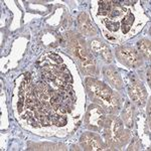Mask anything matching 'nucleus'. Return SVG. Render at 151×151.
Wrapping results in <instances>:
<instances>
[{
	"label": "nucleus",
	"mask_w": 151,
	"mask_h": 151,
	"mask_svg": "<svg viewBox=\"0 0 151 151\" xmlns=\"http://www.w3.org/2000/svg\"><path fill=\"white\" fill-rule=\"evenodd\" d=\"M87 87L94 98L109 113L116 111L119 107V98L110 90V88L95 79H87Z\"/></svg>",
	"instance_id": "obj_1"
},
{
	"label": "nucleus",
	"mask_w": 151,
	"mask_h": 151,
	"mask_svg": "<svg viewBox=\"0 0 151 151\" xmlns=\"http://www.w3.org/2000/svg\"><path fill=\"white\" fill-rule=\"evenodd\" d=\"M70 48L74 55L77 58H79V62L81 64L82 70L86 74L93 75L95 73V62L93 60V57L88 50L85 48L80 40L73 37L69 41Z\"/></svg>",
	"instance_id": "obj_2"
},
{
	"label": "nucleus",
	"mask_w": 151,
	"mask_h": 151,
	"mask_svg": "<svg viewBox=\"0 0 151 151\" xmlns=\"http://www.w3.org/2000/svg\"><path fill=\"white\" fill-rule=\"evenodd\" d=\"M105 136L110 145H115L120 141L121 134L123 132L122 121L117 117L106 118L104 124Z\"/></svg>",
	"instance_id": "obj_3"
},
{
	"label": "nucleus",
	"mask_w": 151,
	"mask_h": 151,
	"mask_svg": "<svg viewBox=\"0 0 151 151\" xmlns=\"http://www.w3.org/2000/svg\"><path fill=\"white\" fill-rule=\"evenodd\" d=\"M106 114L105 111L100 106L93 105L90 106L86 114V122L87 126L94 131L100 130L104 127L105 121H106Z\"/></svg>",
	"instance_id": "obj_4"
},
{
	"label": "nucleus",
	"mask_w": 151,
	"mask_h": 151,
	"mask_svg": "<svg viewBox=\"0 0 151 151\" xmlns=\"http://www.w3.org/2000/svg\"><path fill=\"white\" fill-rule=\"evenodd\" d=\"M117 55L119 60L130 68H138L142 64L140 55L134 48L129 47H121L117 50Z\"/></svg>",
	"instance_id": "obj_5"
},
{
	"label": "nucleus",
	"mask_w": 151,
	"mask_h": 151,
	"mask_svg": "<svg viewBox=\"0 0 151 151\" xmlns=\"http://www.w3.org/2000/svg\"><path fill=\"white\" fill-rule=\"evenodd\" d=\"M129 94L134 102H136L139 105H144L146 102V91L142 84L135 79L134 77H131V84L129 86Z\"/></svg>",
	"instance_id": "obj_6"
},
{
	"label": "nucleus",
	"mask_w": 151,
	"mask_h": 151,
	"mask_svg": "<svg viewBox=\"0 0 151 151\" xmlns=\"http://www.w3.org/2000/svg\"><path fill=\"white\" fill-rule=\"evenodd\" d=\"M91 47L95 52L100 53V55L104 58V60H106V62L110 63L112 60V53L110 52V48L107 47L104 42L95 40L91 42Z\"/></svg>",
	"instance_id": "obj_7"
},
{
	"label": "nucleus",
	"mask_w": 151,
	"mask_h": 151,
	"mask_svg": "<svg viewBox=\"0 0 151 151\" xmlns=\"http://www.w3.org/2000/svg\"><path fill=\"white\" fill-rule=\"evenodd\" d=\"M82 144L87 150H101V143L98 137L93 134H85L82 137Z\"/></svg>",
	"instance_id": "obj_8"
},
{
	"label": "nucleus",
	"mask_w": 151,
	"mask_h": 151,
	"mask_svg": "<svg viewBox=\"0 0 151 151\" xmlns=\"http://www.w3.org/2000/svg\"><path fill=\"white\" fill-rule=\"evenodd\" d=\"M78 19H79L80 28H81V30L85 33V35H95V33H96L95 27L93 26V24L91 23V21H90V19L86 13L80 14V16Z\"/></svg>",
	"instance_id": "obj_9"
},
{
	"label": "nucleus",
	"mask_w": 151,
	"mask_h": 151,
	"mask_svg": "<svg viewBox=\"0 0 151 151\" xmlns=\"http://www.w3.org/2000/svg\"><path fill=\"white\" fill-rule=\"evenodd\" d=\"M105 74H106V77H107V79H108V81L115 88L121 89V88L123 87V82H122V80H121L120 76H119L118 73H117L112 67L105 70Z\"/></svg>",
	"instance_id": "obj_10"
},
{
	"label": "nucleus",
	"mask_w": 151,
	"mask_h": 151,
	"mask_svg": "<svg viewBox=\"0 0 151 151\" xmlns=\"http://www.w3.org/2000/svg\"><path fill=\"white\" fill-rule=\"evenodd\" d=\"M48 116L50 117L52 123L55 124V125L63 127V126H65L67 124V117L64 114H58L55 110H52L50 112V114H48Z\"/></svg>",
	"instance_id": "obj_11"
},
{
	"label": "nucleus",
	"mask_w": 151,
	"mask_h": 151,
	"mask_svg": "<svg viewBox=\"0 0 151 151\" xmlns=\"http://www.w3.org/2000/svg\"><path fill=\"white\" fill-rule=\"evenodd\" d=\"M124 121H125V124L127 127H132L133 126V110L132 107H131L130 102H127L126 103V107L124 109Z\"/></svg>",
	"instance_id": "obj_12"
},
{
	"label": "nucleus",
	"mask_w": 151,
	"mask_h": 151,
	"mask_svg": "<svg viewBox=\"0 0 151 151\" xmlns=\"http://www.w3.org/2000/svg\"><path fill=\"white\" fill-rule=\"evenodd\" d=\"M138 48H139L140 53H142L143 57L149 60L151 57V47L150 41L147 40H142L138 42Z\"/></svg>",
	"instance_id": "obj_13"
},
{
	"label": "nucleus",
	"mask_w": 151,
	"mask_h": 151,
	"mask_svg": "<svg viewBox=\"0 0 151 151\" xmlns=\"http://www.w3.org/2000/svg\"><path fill=\"white\" fill-rule=\"evenodd\" d=\"M134 22V16L131 12H128L127 16H125L123 19H122V31L123 33H127L129 30H130L131 26Z\"/></svg>",
	"instance_id": "obj_14"
},
{
	"label": "nucleus",
	"mask_w": 151,
	"mask_h": 151,
	"mask_svg": "<svg viewBox=\"0 0 151 151\" xmlns=\"http://www.w3.org/2000/svg\"><path fill=\"white\" fill-rule=\"evenodd\" d=\"M112 8V1H99V15H107L110 13Z\"/></svg>",
	"instance_id": "obj_15"
},
{
	"label": "nucleus",
	"mask_w": 151,
	"mask_h": 151,
	"mask_svg": "<svg viewBox=\"0 0 151 151\" xmlns=\"http://www.w3.org/2000/svg\"><path fill=\"white\" fill-rule=\"evenodd\" d=\"M105 24H106V27L111 31H117L120 27V23L118 21H112L109 19H105Z\"/></svg>",
	"instance_id": "obj_16"
},
{
	"label": "nucleus",
	"mask_w": 151,
	"mask_h": 151,
	"mask_svg": "<svg viewBox=\"0 0 151 151\" xmlns=\"http://www.w3.org/2000/svg\"><path fill=\"white\" fill-rule=\"evenodd\" d=\"M47 58H50V62H52L53 65H62L63 64V60L62 58L60 57L58 55H55V53H48Z\"/></svg>",
	"instance_id": "obj_17"
},
{
	"label": "nucleus",
	"mask_w": 151,
	"mask_h": 151,
	"mask_svg": "<svg viewBox=\"0 0 151 151\" xmlns=\"http://www.w3.org/2000/svg\"><path fill=\"white\" fill-rule=\"evenodd\" d=\"M38 120H40V124L42 126H48L52 124V120H50V117L47 114H42L38 117Z\"/></svg>",
	"instance_id": "obj_18"
},
{
	"label": "nucleus",
	"mask_w": 151,
	"mask_h": 151,
	"mask_svg": "<svg viewBox=\"0 0 151 151\" xmlns=\"http://www.w3.org/2000/svg\"><path fill=\"white\" fill-rule=\"evenodd\" d=\"M27 123L30 124L31 126H33V127H40V125H38L37 121L35 120V116H31L30 118L27 119Z\"/></svg>",
	"instance_id": "obj_19"
},
{
	"label": "nucleus",
	"mask_w": 151,
	"mask_h": 151,
	"mask_svg": "<svg viewBox=\"0 0 151 151\" xmlns=\"http://www.w3.org/2000/svg\"><path fill=\"white\" fill-rule=\"evenodd\" d=\"M23 104H24V96H19V101H18V112L21 113L23 109Z\"/></svg>",
	"instance_id": "obj_20"
},
{
	"label": "nucleus",
	"mask_w": 151,
	"mask_h": 151,
	"mask_svg": "<svg viewBox=\"0 0 151 151\" xmlns=\"http://www.w3.org/2000/svg\"><path fill=\"white\" fill-rule=\"evenodd\" d=\"M147 80H148V84H150V69H148L147 70Z\"/></svg>",
	"instance_id": "obj_21"
}]
</instances>
